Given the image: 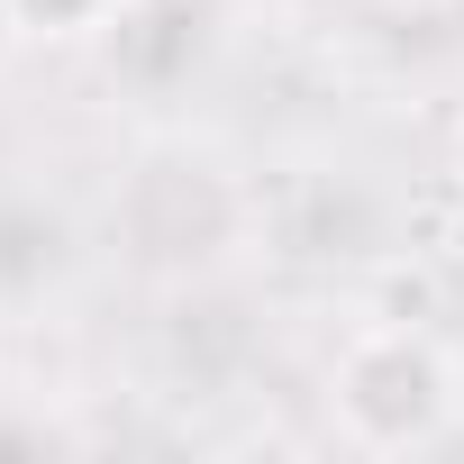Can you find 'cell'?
Here are the masks:
<instances>
[{"label":"cell","mask_w":464,"mask_h":464,"mask_svg":"<svg viewBox=\"0 0 464 464\" xmlns=\"http://www.w3.org/2000/svg\"><path fill=\"white\" fill-rule=\"evenodd\" d=\"M10 28H19V10H10V0H0V37H10Z\"/></svg>","instance_id":"cell-3"},{"label":"cell","mask_w":464,"mask_h":464,"mask_svg":"<svg viewBox=\"0 0 464 464\" xmlns=\"http://www.w3.org/2000/svg\"><path fill=\"white\" fill-rule=\"evenodd\" d=\"M455 256H464V218H455Z\"/></svg>","instance_id":"cell-4"},{"label":"cell","mask_w":464,"mask_h":464,"mask_svg":"<svg viewBox=\"0 0 464 464\" xmlns=\"http://www.w3.org/2000/svg\"><path fill=\"white\" fill-rule=\"evenodd\" d=\"M10 10H19V28H82L101 0H10Z\"/></svg>","instance_id":"cell-2"},{"label":"cell","mask_w":464,"mask_h":464,"mask_svg":"<svg viewBox=\"0 0 464 464\" xmlns=\"http://www.w3.org/2000/svg\"><path fill=\"white\" fill-rule=\"evenodd\" d=\"M337 419L355 446H428L446 419V364L410 328H373L337 364Z\"/></svg>","instance_id":"cell-1"}]
</instances>
